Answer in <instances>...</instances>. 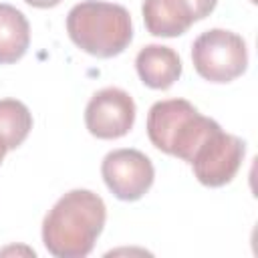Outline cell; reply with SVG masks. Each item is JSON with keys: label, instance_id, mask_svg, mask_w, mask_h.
I'll return each instance as SVG.
<instances>
[{"label": "cell", "instance_id": "7a4b0ae2", "mask_svg": "<svg viewBox=\"0 0 258 258\" xmlns=\"http://www.w3.org/2000/svg\"><path fill=\"white\" fill-rule=\"evenodd\" d=\"M67 32L87 54L111 58L129 46L133 38V24L127 8L121 4L85 0L69 10Z\"/></svg>", "mask_w": 258, "mask_h": 258}, {"label": "cell", "instance_id": "6da1fadb", "mask_svg": "<svg viewBox=\"0 0 258 258\" xmlns=\"http://www.w3.org/2000/svg\"><path fill=\"white\" fill-rule=\"evenodd\" d=\"M107 208L99 194L71 189L44 216V248L56 258H85L103 232Z\"/></svg>", "mask_w": 258, "mask_h": 258}, {"label": "cell", "instance_id": "30bf717a", "mask_svg": "<svg viewBox=\"0 0 258 258\" xmlns=\"http://www.w3.org/2000/svg\"><path fill=\"white\" fill-rule=\"evenodd\" d=\"M28 44L30 24L26 16L18 8L0 2V64L20 60Z\"/></svg>", "mask_w": 258, "mask_h": 258}, {"label": "cell", "instance_id": "ba28073f", "mask_svg": "<svg viewBox=\"0 0 258 258\" xmlns=\"http://www.w3.org/2000/svg\"><path fill=\"white\" fill-rule=\"evenodd\" d=\"M218 0H143L145 28L153 36L173 38L189 30L198 20L210 16Z\"/></svg>", "mask_w": 258, "mask_h": 258}, {"label": "cell", "instance_id": "277c9868", "mask_svg": "<svg viewBox=\"0 0 258 258\" xmlns=\"http://www.w3.org/2000/svg\"><path fill=\"white\" fill-rule=\"evenodd\" d=\"M191 60L202 79L210 83H230L248 67L246 42L236 32L212 28L194 40Z\"/></svg>", "mask_w": 258, "mask_h": 258}, {"label": "cell", "instance_id": "52a82bcc", "mask_svg": "<svg viewBox=\"0 0 258 258\" xmlns=\"http://www.w3.org/2000/svg\"><path fill=\"white\" fill-rule=\"evenodd\" d=\"M135 123V103L131 95L117 87L97 91L85 109V125L97 139H119Z\"/></svg>", "mask_w": 258, "mask_h": 258}, {"label": "cell", "instance_id": "4fadbf2b", "mask_svg": "<svg viewBox=\"0 0 258 258\" xmlns=\"http://www.w3.org/2000/svg\"><path fill=\"white\" fill-rule=\"evenodd\" d=\"M6 151H8V147L4 145V141H2V137H0V163H2V159H4V155H6Z\"/></svg>", "mask_w": 258, "mask_h": 258}, {"label": "cell", "instance_id": "7c38bea8", "mask_svg": "<svg viewBox=\"0 0 258 258\" xmlns=\"http://www.w3.org/2000/svg\"><path fill=\"white\" fill-rule=\"evenodd\" d=\"M24 2L30 4V6H34V8H52V6L60 4L62 0H24Z\"/></svg>", "mask_w": 258, "mask_h": 258}, {"label": "cell", "instance_id": "5b68a950", "mask_svg": "<svg viewBox=\"0 0 258 258\" xmlns=\"http://www.w3.org/2000/svg\"><path fill=\"white\" fill-rule=\"evenodd\" d=\"M244 155L246 143L240 137L222 131L218 125L200 143L189 165L200 183L208 187H222L236 177Z\"/></svg>", "mask_w": 258, "mask_h": 258}, {"label": "cell", "instance_id": "9c48e42d", "mask_svg": "<svg viewBox=\"0 0 258 258\" xmlns=\"http://www.w3.org/2000/svg\"><path fill=\"white\" fill-rule=\"evenodd\" d=\"M135 69L143 85L165 91L181 75V60L177 52L163 44H147L135 56Z\"/></svg>", "mask_w": 258, "mask_h": 258}, {"label": "cell", "instance_id": "3957f363", "mask_svg": "<svg viewBox=\"0 0 258 258\" xmlns=\"http://www.w3.org/2000/svg\"><path fill=\"white\" fill-rule=\"evenodd\" d=\"M214 127H218V123L204 117L185 99L157 101L147 113L149 141L159 151L187 163Z\"/></svg>", "mask_w": 258, "mask_h": 258}, {"label": "cell", "instance_id": "8fae6325", "mask_svg": "<svg viewBox=\"0 0 258 258\" xmlns=\"http://www.w3.org/2000/svg\"><path fill=\"white\" fill-rule=\"evenodd\" d=\"M32 129V115L22 101L2 99L0 101V137L4 145L16 149L28 137Z\"/></svg>", "mask_w": 258, "mask_h": 258}, {"label": "cell", "instance_id": "8992f818", "mask_svg": "<svg viewBox=\"0 0 258 258\" xmlns=\"http://www.w3.org/2000/svg\"><path fill=\"white\" fill-rule=\"evenodd\" d=\"M101 175L111 194L123 202H135L143 198L155 179L151 159L139 149H115L105 155L101 163Z\"/></svg>", "mask_w": 258, "mask_h": 258}]
</instances>
